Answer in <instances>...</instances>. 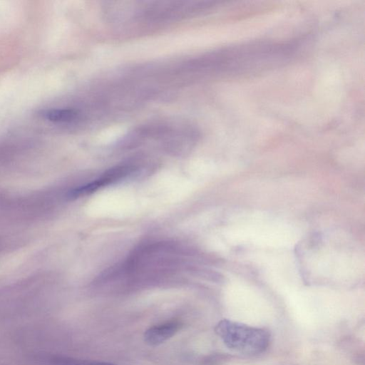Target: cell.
I'll use <instances>...</instances> for the list:
<instances>
[{
    "label": "cell",
    "instance_id": "cell-4",
    "mask_svg": "<svg viewBox=\"0 0 365 365\" xmlns=\"http://www.w3.org/2000/svg\"><path fill=\"white\" fill-rule=\"evenodd\" d=\"M78 115V110L73 108H51L43 110L41 116L53 123H70Z\"/></svg>",
    "mask_w": 365,
    "mask_h": 365
},
{
    "label": "cell",
    "instance_id": "cell-3",
    "mask_svg": "<svg viewBox=\"0 0 365 365\" xmlns=\"http://www.w3.org/2000/svg\"><path fill=\"white\" fill-rule=\"evenodd\" d=\"M131 169L132 168L128 165H121L113 168L106 172L99 178L76 190V193L83 194L96 190L100 187L104 186L105 185L116 180L117 179L121 178L129 173Z\"/></svg>",
    "mask_w": 365,
    "mask_h": 365
},
{
    "label": "cell",
    "instance_id": "cell-2",
    "mask_svg": "<svg viewBox=\"0 0 365 365\" xmlns=\"http://www.w3.org/2000/svg\"><path fill=\"white\" fill-rule=\"evenodd\" d=\"M179 322L171 321L155 325L144 333V341L150 346H158L173 337L180 329Z\"/></svg>",
    "mask_w": 365,
    "mask_h": 365
},
{
    "label": "cell",
    "instance_id": "cell-5",
    "mask_svg": "<svg viewBox=\"0 0 365 365\" xmlns=\"http://www.w3.org/2000/svg\"><path fill=\"white\" fill-rule=\"evenodd\" d=\"M51 365H115L113 363L55 356L50 360Z\"/></svg>",
    "mask_w": 365,
    "mask_h": 365
},
{
    "label": "cell",
    "instance_id": "cell-1",
    "mask_svg": "<svg viewBox=\"0 0 365 365\" xmlns=\"http://www.w3.org/2000/svg\"><path fill=\"white\" fill-rule=\"evenodd\" d=\"M215 331L230 349L245 355H257L267 350L270 334L264 329L229 319H222Z\"/></svg>",
    "mask_w": 365,
    "mask_h": 365
}]
</instances>
